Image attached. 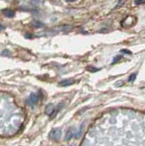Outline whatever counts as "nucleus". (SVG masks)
Returning a JSON list of instances; mask_svg holds the SVG:
<instances>
[{
	"label": "nucleus",
	"instance_id": "nucleus-1",
	"mask_svg": "<svg viewBox=\"0 0 145 146\" xmlns=\"http://www.w3.org/2000/svg\"><path fill=\"white\" fill-rule=\"evenodd\" d=\"M49 138L53 141H58L61 137V130L58 128H54L51 130V131L49 132Z\"/></svg>",
	"mask_w": 145,
	"mask_h": 146
},
{
	"label": "nucleus",
	"instance_id": "nucleus-2",
	"mask_svg": "<svg viewBox=\"0 0 145 146\" xmlns=\"http://www.w3.org/2000/svg\"><path fill=\"white\" fill-rule=\"evenodd\" d=\"M39 99V95L38 93H32V94H30L29 95V97L26 100V103L28 104V105H34L36 102H38Z\"/></svg>",
	"mask_w": 145,
	"mask_h": 146
},
{
	"label": "nucleus",
	"instance_id": "nucleus-3",
	"mask_svg": "<svg viewBox=\"0 0 145 146\" xmlns=\"http://www.w3.org/2000/svg\"><path fill=\"white\" fill-rule=\"evenodd\" d=\"M2 13H3V15L6 16L7 17H13L15 16V12L13 10H11V9H8V8L3 9Z\"/></svg>",
	"mask_w": 145,
	"mask_h": 146
},
{
	"label": "nucleus",
	"instance_id": "nucleus-4",
	"mask_svg": "<svg viewBox=\"0 0 145 146\" xmlns=\"http://www.w3.org/2000/svg\"><path fill=\"white\" fill-rule=\"evenodd\" d=\"M74 83V80H72V79H68V80H62L60 82V86L61 87H67V86H70L71 84H73Z\"/></svg>",
	"mask_w": 145,
	"mask_h": 146
},
{
	"label": "nucleus",
	"instance_id": "nucleus-5",
	"mask_svg": "<svg viewBox=\"0 0 145 146\" xmlns=\"http://www.w3.org/2000/svg\"><path fill=\"white\" fill-rule=\"evenodd\" d=\"M54 111H55V110H54V105L52 103H49L47 105L46 110H45V112H46L48 115H51Z\"/></svg>",
	"mask_w": 145,
	"mask_h": 146
},
{
	"label": "nucleus",
	"instance_id": "nucleus-6",
	"mask_svg": "<svg viewBox=\"0 0 145 146\" xmlns=\"http://www.w3.org/2000/svg\"><path fill=\"white\" fill-rule=\"evenodd\" d=\"M73 131H72V129H70L69 131H67V134H66V137H65V140L66 141H70L71 138H72V136H73Z\"/></svg>",
	"mask_w": 145,
	"mask_h": 146
},
{
	"label": "nucleus",
	"instance_id": "nucleus-7",
	"mask_svg": "<svg viewBox=\"0 0 145 146\" xmlns=\"http://www.w3.org/2000/svg\"><path fill=\"white\" fill-rule=\"evenodd\" d=\"M87 70L90 71V72H96L99 70V68H94L92 66H88L87 67Z\"/></svg>",
	"mask_w": 145,
	"mask_h": 146
},
{
	"label": "nucleus",
	"instance_id": "nucleus-8",
	"mask_svg": "<svg viewBox=\"0 0 145 146\" xmlns=\"http://www.w3.org/2000/svg\"><path fill=\"white\" fill-rule=\"evenodd\" d=\"M136 77H137V73H133V74H131L130 77H129V81H134Z\"/></svg>",
	"mask_w": 145,
	"mask_h": 146
},
{
	"label": "nucleus",
	"instance_id": "nucleus-9",
	"mask_svg": "<svg viewBox=\"0 0 145 146\" xmlns=\"http://www.w3.org/2000/svg\"><path fill=\"white\" fill-rule=\"evenodd\" d=\"M1 55H2V56H9V55H10V51H9V50H7V49H5L1 53Z\"/></svg>",
	"mask_w": 145,
	"mask_h": 146
},
{
	"label": "nucleus",
	"instance_id": "nucleus-10",
	"mask_svg": "<svg viewBox=\"0 0 145 146\" xmlns=\"http://www.w3.org/2000/svg\"><path fill=\"white\" fill-rule=\"evenodd\" d=\"M123 84H124V82H123V81H122V80H119V81L116 82V83H115V86H116V87H121V86H122Z\"/></svg>",
	"mask_w": 145,
	"mask_h": 146
},
{
	"label": "nucleus",
	"instance_id": "nucleus-11",
	"mask_svg": "<svg viewBox=\"0 0 145 146\" xmlns=\"http://www.w3.org/2000/svg\"><path fill=\"white\" fill-rule=\"evenodd\" d=\"M144 0H135V4L136 5H140V4H143Z\"/></svg>",
	"mask_w": 145,
	"mask_h": 146
},
{
	"label": "nucleus",
	"instance_id": "nucleus-12",
	"mask_svg": "<svg viewBox=\"0 0 145 146\" xmlns=\"http://www.w3.org/2000/svg\"><path fill=\"white\" fill-rule=\"evenodd\" d=\"M121 52L122 53H126V54H130L131 52L130 51V50H128V49H122L121 50Z\"/></svg>",
	"mask_w": 145,
	"mask_h": 146
},
{
	"label": "nucleus",
	"instance_id": "nucleus-13",
	"mask_svg": "<svg viewBox=\"0 0 145 146\" xmlns=\"http://www.w3.org/2000/svg\"><path fill=\"white\" fill-rule=\"evenodd\" d=\"M119 58H121V56H119V57H116V58H114V59H115V60H114V61H113V63H115V62H116L117 60H119Z\"/></svg>",
	"mask_w": 145,
	"mask_h": 146
},
{
	"label": "nucleus",
	"instance_id": "nucleus-14",
	"mask_svg": "<svg viewBox=\"0 0 145 146\" xmlns=\"http://www.w3.org/2000/svg\"><path fill=\"white\" fill-rule=\"evenodd\" d=\"M4 29H5V27H4V26L1 24V23H0V31H1V30H4Z\"/></svg>",
	"mask_w": 145,
	"mask_h": 146
},
{
	"label": "nucleus",
	"instance_id": "nucleus-15",
	"mask_svg": "<svg viewBox=\"0 0 145 146\" xmlns=\"http://www.w3.org/2000/svg\"><path fill=\"white\" fill-rule=\"evenodd\" d=\"M67 2H73V1H76V0H66Z\"/></svg>",
	"mask_w": 145,
	"mask_h": 146
}]
</instances>
